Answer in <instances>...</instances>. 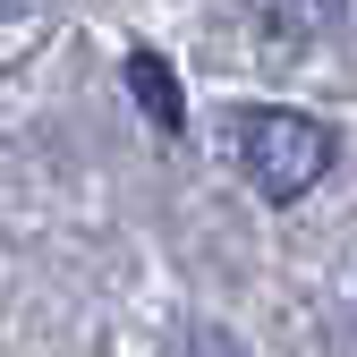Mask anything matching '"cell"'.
<instances>
[{
    "instance_id": "cell-2",
    "label": "cell",
    "mask_w": 357,
    "mask_h": 357,
    "mask_svg": "<svg viewBox=\"0 0 357 357\" xmlns=\"http://www.w3.org/2000/svg\"><path fill=\"white\" fill-rule=\"evenodd\" d=\"M238 17L255 26V43H273V52H306V43H324L340 26V0H238Z\"/></svg>"
},
{
    "instance_id": "cell-1",
    "label": "cell",
    "mask_w": 357,
    "mask_h": 357,
    "mask_svg": "<svg viewBox=\"0 0 357 357\" xmlns=\"http://www.w3.org/2000/svg\"><path fill=\"white\" fill-rule=\"evenodd\" d=\"M238 162H247V178L273 204H298L332 170V128L306 119V111H273V102H264V111L238 119Z\"/></svg>"
},
{
    "instance_id": "cell-4",
    "label": "cell",
    "mask_w": 357,
    "mask_h": 357,
    "mask_svg": "<svg viewBox=\"0 0 357 357\" xmlns=\"http://www.w3.org/2000/svg\"><path fill=\"white\" fill-rule=\"evenodd\" d=\"M26 9H34V0H0V17H26Z\"/></svg>"
},
{
    "instance_id": "cell-3",
    "label": "cell",
    "mask_w": 357,
    "mask_h": 357,
    "mask_svg": "<svg viewBox=\"0 0 357 357\" xmlns=\"http://www.w3.org/2000/svg\"><path fill=\"white\" fill-rule=\"evenodd\" d=\"M128 85H137V102H145V119L162 128V137H178L188 128V102H178V77L153 60V52H128Z\"/></svg>"
}]
</instances>
